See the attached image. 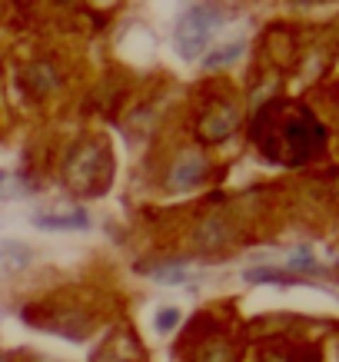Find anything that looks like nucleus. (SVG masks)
Here are the masks:
<instances>
[{
	"mask_svg": "<svg viewBox=\"0 0 339 362\" xmlns=\"http://www.w3.org/2000/svg\"><path fill=\"white\" fill-rule=\"evenodd\" d=\"M219 27V13L213 7H193L176 23V50L183 57H197L207 47L209 33Z\"/></svg>",
	"mask_w": 339,
	"mask_h": 362,
	"instance_id": "1",
	"label": "nucleus"
},
{
	"mask_svg": "<svg viewBox=\"0 0 339 362\" xmlns=\"http://www.w3.org/2000/svg\"><path fill=\"white\" fill-rule=\"evenodd\" d=\"M200 176H203V160H200V156H183V160L176 163V170L170 173V187L186 189V187H193Z\"/></svg>",
	"mask_w": 339,
	"mask_h": 362,
	"instance_id": "2",
	"label": "nucleus"
},
{
	"mask_svg": "<svg viewBox=\"0 0 339 362\" xmlns=\"http://www.w3.org/2000/svg\"><path fill=\"white\" fill-rule=\"evenodd\" d=\"M233 130H236V110L233 107H226V110H219V113H209L207 123H203V136H209V140H223Z\"/></svg>",
	"mask_w": 339,
	"mask_h": 362,
	"instance_id": "3",
	"label": "nucleus"
},
{
	"mask_svg": "<svg viewBox=\"0 0 339 362\" xmlns=\"http://www.w3.org/2000/svg\"><path fill=\"white\" fill-rule=\"evenodd\" d=\"M33 226H40V230H87L90 220L87 213H67V216H33Z\"/></svg>",
	"mask_w": 339,
	"mask_h": 362,
	"instance_id": "4",
	"label": "nucleus"
},
{
	"mask_svg": "<svg viewBox=\"0 0 339 362\" xmlns=\"http://www.w3.org/2000/svg\"><path fill=\"white\" fill-rule=\"evenodd\" d=\"M150 276H154L156 283H163V286H183V283H190V273H186V266H183V263L156 266V269H154Z\"/></svg>",
	"mask_w": 339,
	"mask_h": 362,
	"instance_id": "5",
	"label": "nucleus"
},
{
	"mask_svg": "<svg viewBox=\"0 0 339 362\" xmlns=\"http://www.w3.org/2000/svg\"><path fill=\"white\" fill-rule=\"evenodd\" d=\"M226 236H230V233L219 226V220H207L197 230V243H200V246H223V243H226Z\"/></svg>",
	"mask_w": 339,
	"mask_h": 362,
	"instance_id": "6",
	"label": "nucleus"
},
{
	"mask_svg": "<svg viewBox=\"0 0 339 362\" xmlns=\"http://www.w3.org/2000/svg\"><path fill=\"white\" fill-rule=\"evenodd\" d=\"M240 50H243V44H233V47H226V50H219V54H209L207 66H223V64H230L233 57H240Z\"/></svg>",
	"mask_w": 339,
	"mask_h": 362,
	"instance_id": "7",
	"label": "nucleus"
},
{
	"mask_svg": "<svg viewBox=\"0 0 339 362\" xmlns=\"http://www.w3.org/2000/svg\"><path fill=\"white\" fill-rule=\"evenodd\" d=\"M176 319H180V313H176V309H160V313H156V329L170 332L176 326Z\"/></svg>",
	"mask_w": 339,
	"mask_h": 362,
	"instance_id": "8",
	"label": "nucleus"
},
{
	"mask_svg": "<svg viewBox=\"0 0 339 362\" xmlns=\"http://www.w3.org/2000/svg\"><path fill=\"white\" fill-rule=\"evenodd\" d=\"M4 180H7V173H0V183H4Z\"/></svg>",
	"mask_w": 339,
	"mask_h": 362,
	"instance_id": "9",
	"label": "nucleus"
},
{
	"mask_svg": "<svg viewBox=\"0 0 339 362\" xmlns=\"http://www.w3.org/2000/svg\"><path fill=\"white\" fill-rule=\"evenodd\" d=\"M0 362H11V359H4V356H0Z\"/></svg>",
	"mask_w": 339,
	"mask_h": 362,
	"instance_id": "10",
	"label": "nucleus"
}]
</instances>
